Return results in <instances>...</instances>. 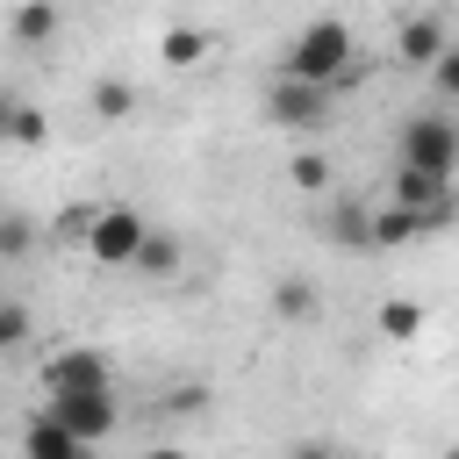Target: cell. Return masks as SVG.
Wrapping results in <instances>:
<instances>
[{
    "instance_id": "obj_1",
    "label": "cell",
    "mask_w": 459,
    "mask_h": 459,
    "mask_svg": "<svg viewBox=\"0 0 459 459\" xmlns=\"http://www.w3.org/2000/svg\"><path fill=\"white\" fill-rule=\"evenodd\" d=\"M351 72H359V36L337 22V14H323V22H308L294 43H287V57H280V79H294V86H351Z\"/></svg>"
},
{
    "instance_id": "obj_7",
    "label": "cell",
    "mask_w": 459,
    "mask_h": 459,
    "mask_svg": "<svg viewBox=\"0 0 459 459\" xmlns=\"http://www.w3.org/2000/svg\"><path fill=\"white\" fill-rule=\"evenodd\" d=\"M445 50H452V22H445V14H409V22L394 29V57H402V65H423V72H430Z\"/></svg>"
},
{
    "instance_id": "obj_12",
    "label": "cell",
    "mask_w": 459,
    "mask_h": 459,
    "mask_svg": "<svg viewBox=\"0 0 459 459\" xmlns=\"http://www.w3.org/2000/svg\"><path fill=\"white\" fill-rule=\"evenodd\" d=\"M273 316H280V323H316V316H323V294H316V280H308V273L280 280V287H273Z\"/></svg>"
},
{
    "instance_id": "obj_21",
    "label": "cell",
    "mask_w": 459,
    "mask_h": 459,
    "mask_svg": "<svg viewBox=\"0 0 459 459\" xmlns=\"http://www.w3.org/2000/svg\"><path fill=\"white\" fill-rule=\"evenodd\" d=\"M29 330H36L29 308H22V301H0V351H7V344H29Z\"/></svg>"
},
{
    "instance_id": "obj_9",
    "label": "cell",
    "mask_w": 459,
    "mask_h": 459,
    "mask_svg": "<svg viewBox=\"0 0 459 459\" xmlns=\"http://www.w3.org/2000/svg\"><path fill=\"white\" fill-rule=\"evenodd\" d=\"M323 237L344 244V251H373V208H366V201H337L330 222H323Z\"/></svg>"
},
{
    "instance_id": "obj_13",
    "label": "cell",
    "mask_w": 459,
    "mask_h": 459,
    "mask_svg": "<svg viewBox=\"0 0 459 459\" xmlns=\"http://www.w3.org/2000/svg\"><path fill=\"white\" fill-rule=\"evenodd\" d=\"M208 43H215L208 29H194V22H172V29L158 36V57H165V65H201V57H208Z\"/></svg>"
},
{
    "instance_id": "obj_6",
    "label": "cell",
    "mask_w": 459,
    "mask_h": 459,
    "mask_svg": "<svg viewBox=\"0 0 459 459\" xmlns=\"http://www.w3.org/2000/svg\"><path fill=\"white\" fill-rule=\"evenodd\" d=\"M93 387H115V366L93 344H57L43 359V394H93Z\"/></svg>"
},
{
    "instance_id": "obj_24",
    "label": "cell",
    "mask_w": 459,
    "mask_h": 459,
    "mask_svg": "<svg viewBox=\"0 0 459 459\" xmlns=\"http://www.w3.org/2000/svg\"><path fill=\"white\" fill-rule=\"evenodd\" d=\"M287 459H344V445H330V437H294Z\"/></svg>"
},
{
    "instance_id": "obj_4",
    "label": "cell",
    "mask_w": 459,
    "mask_h": 459,
    "mask_svg": "<svg viewBox=\"0 0 459 459\" xmlns=\"http://www.w3.org/2000/svg\"><path fill=\"white\" fill-rule=\"evenodd\" d=\"M265 122H273V129H294V136H316V129L337 122V93H330V86L273 79V93H265Z\"/></svg>"
},
{
    "instance_id": "obj_8",
    "label": "cell",
    "mask_w": 459,
    "mask_h": 459,
    "mask_svg": "<svg viewBox=\"0 0 459 459\" xmlns=\"http://www.w3.org/2000/svg\"><path fill=\"white\" fill-rule=\"evenodd\" d=\"M129 273H143V280L172 287V280L186 273V244H179L172 230H158V222H151V237H143V251H136V265H129Z\"/></svg>"
},
{
    "instance_id": "obj_10",
    "label": "cell",
    "mask_w": 459,
    "mask_h": 459,
    "mask_svg": "<svg viewBox=\"0 0 459 459\" xmlns=\"http://www.w3.org/2000/svg\"><path fill=\"white\" fill-rule=\"evenodd\" d=\"M22 459H93L79 437H65L50 416H29V430H22Z\"/></svg>"
},
{
    "instance_id": "obj_14",
    "label": "cell",
    "mask_w": 459,
    "mask_h": 459,
    "mask_svg": "<svg viewBox=\"0 0 459 459\" xmlns=\"http://www.w3.org/2000/svg\"><path fill=\"white\" fill-rule=\"evenodd\" d=\"M373 323H380V337H387V344L423 337V308H416V301H402V294H387V301L373 308Z\"/></svg>"
},
{
    "instance_id": "obj_22",
    "label": "cell",
    "mask_w": 459,
    "mask_h": 459,
    "mask_svg": "<svg viewBox=\"0 0 459 459\" xmlns=\"http://www.w3.org/2000/svg\"><path fill=\"white\" fill-rule=\"evenodd\" d=\"M430 86H437V100H452V108H459V43L430 65Z\"/></svg>"
},
{
    "instance_id": "obj_26",
    "label": "cell",
    "mask_w": 459,
    "mask_h": 459,
    "mask_svg": "<svg viewBox=\"0 0 459 459\" xmlns=\"http://www.w3.org/2000/svg\"><path fill=\"white\" fill-rule=\"evenodd\" d=\"M143 459H194V452H179V445H151Z\"/></svg>"
},
{
    "instance_id": "obj_16",
    "label": "cell",
    "mask_w": 459,
    "mask_h": 459,
    "mask_svg": "<svg viewBox=\"0 0 459 459\" xmlns=\"http://www.w3.org/2000/svg\"><path fill=\"white\" fill-rule=\"evenodd\" d=\"M86 100H93L100 122H129V115H136V86H129V79H93Z\"/></svg>"
},
{
    "instance_id": "obj_19",
    "label": "cell",
    "mask_w": 459,
    "mask_h": 459,
    "mask_svg": "<svg viewBox=\"0 0 459 459\" xmlns=\"http://www.w3.org/2000/svg\"><path fill=\"white\" fill-rule=\"evenodd\" d=\"M423 237V222L409 215V208H373V251H387V244H416Z\"/></svg>"
},
{
    "instance_id": "obj_18",
    "label": "cell",
    "mask_w": 459,
    "mask_h": 459,
    "mask_svg": "<svg viewBox=\"0 0 459 459\" xmlns=\"http://www.w3.org/2000/svg\"><path fill=\"white\" fill-rule=\"evenodd\" d=\"M93 215H100V201H72V208H57V215H50V237L86 251V237H93Z\"/></svg>"
},
{
    "instance_id": "obj_2",
    "label": "cell",
    "mask_w": 459,
    "mask_h": 459,
    "mask_svg": "<svg viewBox=\"0 0 459 459\" xmlns=\"http://www.w3.org/2000/svg\"><path fill=\"white\" fill-rule=\"evenodd\" d=\"M394 165L402 172L452 179L459 172V115H409L402 136H394Z\"/></svg>"
},
{
    "instance_id": "obj_11",
    "label": "cell",
    "mask_w": 459,
    "mask_h": 459,
    "mask_svg": "<svg viewBox=\"0 0 459 459\" xmlns=\"http://www.w3.org/2000/svg\"><path fill=\"white\" fill-rule=\"evenodd\" d=\"M57 29H65L57 0H22V7L7 14V36H14V43H50Z\"/></svg>"
},
{
    "instance_id": "obj_3",
    "label": "cell",
    "mask_w": 459,
    "mask_h": 459,
    "mask_svg": "<svg viewBox=\"0 0 459 459\" xmlns=\"http://www.w3.org/2000/svg\"><path fill=\"white\" fill-rule=\"evenodd\" d=\"M43 416H50L65 437H79V445L93 452L100 437H115L122 402H115V387H93V394H50V402H43Z\"/></svg>"
},
{
    "instance_id": "obj_15",
    "label": "cell",
    "mask_w": 459,
    "mask_h": 459,
    "mask_svg": "<svg viewBox=\"0 0 459 459\" xmlns=\"http://www.w3.org/2000/svg\"><path fill=\"white\" fill-rule=\"evenodd\" d=\"M43 244V222L36 215H22V208H0V258L14 265V258H29Z\"/></svg>"
},
{
    "instance_id": "obj_20",
    "label": "cell",
    "mask_w": 459,
    "mask_h": 459,
    "mask_svg": "<svg viewBox=\"0 0 459 459\" xmlns=\"http://www.w3.org/2000/svg\"><path fill=\"white\" fill-rule=\"evenodd\" d=\"M7 143H22V151H43V143H50V115H43L36 100H22V108H14V122H7Z\"/></svg>"
},
{
    "instance_id": "obj_17",
    "label": "cell",
    "mask_w": 459,
    "mask_h": 459,
    "mask_svg": "<svg viewBox=\"0 0 459 459\" xmlns=\"http://www.w3.org/2000/svg\"><path fill=\"white\" fill-rule=\"evenodd\" d=\"M330 172H337V165H330L323 151H294V158H287V186H294V194H323Z\"/></svg>"
},
{
    "instance_id": "obj_5",
    "label": "cell",
    "mask_w": 459,
    "mask_h": 459,
    "mask_svg": "<svg viewBox=\"0 0 459 459\" xmlns=\"http://www.w3.org/2000/svg\"><path fill=\"white\" fill-rule=\"evenodd\" d=\"M143 237H151V222H143L129 201H100L93 237H86V258H93V265H136Z\"/></svg>"
},
{
    "instance_id": "obj_23",
    "label": "cell",
    "mask_w": 459,
    "mask_h": 459,
    "mask_svg": "<svg viewBox=\"0 0 459 459\" xmlns=\"http://www.w3.org/2000/svg\"><path fill=\"white\" fill-rule=\"evenodd\" d=\"M165 409L194 416V409H208V387H201V380H186V387H172V394H165Z\"/></svg>"
},
{
    "instance_id": "obj_25",
    "label": "cell",
    "mask_w": 459,
    "mask_h": 459,
    "mask_svg": "<svg viewBox=\"0 0 459 459\" xmlns=\"http://www.w3.org/2000/svg\"><path fill=\"white\" fill-rule=\"evenodd\" d=\"M14 108H22V100H14V93H0V136H7V122H14Z\"/></svg>"
}]
</instances>
